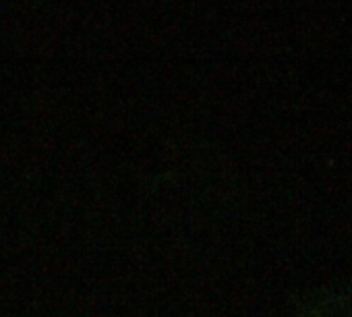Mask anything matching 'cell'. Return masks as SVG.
<instances>
[{"mask_svg": "<svg viewBox=\"0 0 352 317\" xmlns=\"http://www.w3.org/2000/svg\"><path fill=\"white\" fill-rule=\"evenodd\" d=\"M298 317H352V280L309 298Z\"/></svg>", "mask_w": 352, "mask_h": 317, "instance_id": "cell-1", "label": "cell"}]
</instances>
